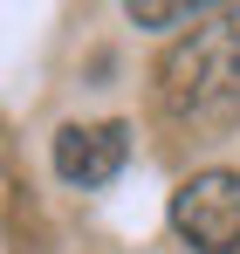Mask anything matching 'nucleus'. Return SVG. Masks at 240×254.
Instances as JSON below:
<instances>
[{"label": "nucleus", "mask_w": 240, "mask_h": 254, "mask_svg": "<svg viewBox=\"0 0 240 254\" xmlns=\"http://www.w3.org/2000/svg\"><path fill=\"white\" fill-rule=\"evenodd\" d=\"M130 158V130L123 124H69L55 137V172L69 186H110Z\"/></svg>", "instance_id": "obj_3"}, {"label": "nucleus", "mask_w": 240, "mask_h": 254, "mask_svg": "<svg viewBox=\"0 0 240 254\" xmlns=\"http://www.w3.org/2000/svg\"><path fill=\"white\" fill-rule=\"evenodd\" d=\"M158 110L185 130H220L240 117V14L192 28L158 62Z\"/></svg>", "instance_id": "obj_1"}, {"label": "nucleus", "mask_w": 240, "mask_h": 254, "mask_svg": "<svg viewBox=\"0 0 240 254\" xmlns=\"http://www.w3.org/2000/svg\"><path fill=\"white\" fill-rule=\"evenodd\" d=\"M192 14H199V7H151V0L130 7V21H151V28H165V21H192Z\"/></svg>", "instance_id": "obj_4"}, {"label": "nucleus", "mask_w": 240, "mask_h": 254, "mask_svg": "<svg viewBox=\"0 0 240 254\" xmlns=\"http://www.w3.org/2000/svg\"><path fill=\"white\" fill-rule=\"evenodd\" d=\"M172 227L192 254H240V172H192L172 192Z\"/></svg>", "instance_id": "obj_2"}]
</instances>
